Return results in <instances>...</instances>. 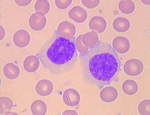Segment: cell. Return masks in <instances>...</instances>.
Instances as JSON below:
<instances>
[{"label": "cell", "instance_id": "cb8c5ba5", "mask_svg": "<svg viewBox=\"0 0 150 115\" xmlns=\"http://www.w3.org/2000/svg\"><path fill=\"white\" fill-rule=\"evenodd\" d=\"M71 0H55V3L57 7L61 9H64L68 7L72 3Z\"/></svg>", "mask_w": 150, "mask_h": 115}, {"label": "cell", "instance_id": "f546056e", "mask_svg": "<svg viewBox=\"0 0 150 115\" xmlns=\"http://www.w3.org/2000/svg\"><path fill=\"white\" fill-rule=\"evenodd\" d=\"M14 115V114H18L14 113V112H9L7 113L5 115Z\"/></svg>", "mask_w": 150, "mask_h": 115}, {"label": "cell", "instance_id": "603a6c76", "mask_svg": "<svg viewBox=\"0 0 150 115\" xmlns=\"http://www.w3.org/2000/svg\"><path fill=\"white\" fill-rule=\"evenodd\" d=\"M149 99H145L141 101L138 106V111L142 115H150Z\"/></svg>", "mask_w": 150, "mask_h": 115}, {"label": "cell", "instance_id": "2e32d148", "mask_svg": "<svg viewBox=\"0 0 150 115\" xmlns=\"http://www.w3.org/2000/svg\"><path fill=\"white\" fill-rule=\"evenodd\" d=\"M31 110L34 115H44L47 112V107L46 103L41 100H36L32 103Z\"/></svg>", "mask_w": 150, "mask_h": 115}, {"label": "cell", "instance_id": "30bf717a", "mask_svg": "<svg viewBox=\"0 0 150 115\" xmlns=\"http://www.w3.org/2000/svg\"><path fill=\"white\" fill-rule=\"evenodd\" d=\"M68 16L76 22L81 23L86 20L88 15L87 11L84 9L80 6H76L69 11Z\"/></svg>", "mask_w": 150, "mask_h": 115}, {"label": "cell", "instance_id": "83f0119b", "mask_svg": "<svg viewBox=\"0 0 150 115\" xmlns=\"http://www.w3.org/2000/svg\"><path fill=\"white\" fill-rule=\"evenodd\" d=\"M0 40L3 39L5 35V32L3 27L0 26Z\"/></svg>", "mask_w": 150, "mask_h": 115}, {"label": "cell", "instance_id": "ffe728a7", "mask_svg": "<svg viewBox=\"0 0 150 115\" xmlns=\"http://www.w3.org/2000/svg\"><path fill=\"white\" fill-rule=\"evenodd\" d=\"M34 9L36 13L44 16L50 11V5L47 0H38L35 3Z\"/></svg>", "mask_w": 150, "mask_h": 115}, {"label": "cell", "instance_id": "44dd1931", "mask_svg": "<svg viewBox=\"0 0 150 115\" xmlns=\"http://www.w3.org/2000/svg\"><path fill=\"white\" fill-rule=\"evenodd\" d=\"M0 99V114L5 115L11 110L13 103L12 100L7 97H1Z\"/></svg>", "mask_w": 150, "mask_h": 115}, {"label": "cell", "instance_id": "5bb4252c", "mask_svg": "<svg viewBox=\"0 0 150 115\" xmlns=\"http://www.w3.org/2000/svg\"><path fill=\"white\" fill-rule=\"evenodd\" d=\"M113 28L118 32H126L130 28V24L127 18L122 17L115 18L113 22Z\"/></svg>", "mask_w": 150, "mask_h": 115}, {"label": "cell", "instance_id": "8992f818", "mask_svg": "<svg viewBox=\"0 0 150 115\" xmlns=\"http://www.w3.org/2000/svg\"><path fill=\"white\" fill-rule=\"evenodd\" d=\"M46 18L44 15L36 13L33 14L29 20L30 28L36 31L43 29L46 26Z\"/></svg>", "mask_w": 150, "mask_h": 115}, {"label": "cell", "instance_id": "d4e9b609", "mask_svg": "<svg viewBox=\"0 0 150 115\" xmlns=\"http://www.w3.org/2000/svg\"><path fill=\"white\" fill-rule=\"evenodd\" d=\"M100 1L99 0H81L82 3L89 9H93L97 7L100 4Z\"/></svg>", "mask_w": 150, "mask_h": 115}, {"label": "cell", "instance_id": "ba28073f", "mask_svg": "<svg viewBox=\"0 0 150 115\" xmlns=\"http://www.w3.org/2000/svg\"><path fill=\"white\" fill-rule=\"evenodd\" d=\"M112 46L113 49L117 52L123 54L129 51L130 44L129 41L126 37L118 36L113 39Z\"/></svg>", "mask_w": 150, "mask_h": 115}, {"label": "cell", "instance_id": "4fadbf2b", "mask_svg": "<svg viewBox=\"0 0 150 115\" xmlns=\"http://www.w3.org/2000/svg\"><path fill=\"white\" fill-rule=\"evenodd\" d=\"M40 62L38 58L35 55L27 57L23 62V67L25 70L28 72H35L39 68Z\"/></svg>", "mask_w": 150, "mask_h": 115}, {"label": "cell", "instance_id": "6da1fadb", "mask_svg": "<svg viewBox=\"0 0 150 115\" xmlns=\"http://www.w3.org/2000/svg\"><path fill=\"white\" fill-rule=\"evenodd\" d=\"M83 80L100 89L117 82L120 69L119 57L111 45L100 40L86 53L79 55Z\"/></svg>", "mask_w": 150, "mask_h": 115}, {"label": "cell", "instance_id": "e0dca14e", "mask_svg": "<svg viewBox=\"0 0 150 115\" xmlns=\"http://www.w3.org/2000/svg\"><path fill=\"white\" fill-rule=\"evenodd\" d=\"M138 89L137 83L132 80H126L122 84V89L123 91L128 95H134L137 93Z\"/></svg>", "mask_w": 150, "mask_h": 115}, {"label": "cell", "instance_id": "9c48e42d", "mask_svg": "<svg viewBox=\"0 0 150 115\" xmlns=\"http://www.w3.org/2000/svg\"><path fill=\"white\" fill-rule=\"evenodd\" d=\"M54 87L51 81L47 79L39 80L35 86V90L39 95L42 96H47L52 92Z\"/></svg>", "mask_w": 150, "mask_h": 115}, {"label": "cell", "instance_id": "3957f363", "mask_svg": "<svg viewBox=\"0 0 150 115\" xmlns=\"http://www.w3.org/2000/svg\"><path fill=\"white\" fill-rule=\"evenodd\" d=\"M144 66L142 62L137 59H131L125 63L123 70L127 75L132 76H138L143 71Z\"/></svg>", "mask_w": 150, "mask_h": 115}, {"label": "cell", "instance_id": "d6986e66", "mask_svg": "<svg viewBox=\"0 0 150 115\" xmlns=\"http://www.w3.org/2000/svg\"><path fill=\"white\" fill-rule=\"evenodd\" d=\"M119 10L122 13L129 14L132 13L135 9V5L131 0H123L120 1L118 5Z\"/></svg>", "mask_w": 150, "mask_h": 115}, {"label": "cell", "instance_id": "f1b7e54d", "mask_svg": "<svg viewBox=\"0 0 150 115\" xmlns=\"http://www.w3.org/2000/svg\"><path fill=\"white\" fill-rule=\"evenodd\" d=\"M141 1L147 5H150V0H141Z\"/></svg>", "mask_w": 150, "mask_h": 115}, {"label": "cell", "instance_id": "5b68a950", "mask_svg": "<svg viewBox=\"0 0 150 115\" xmlns=\"http://www.w3.org/2000/svg\"><path fill=\"white\" fill-rule=\"evenodd\" d=\"M63 100L65 104L70 107L77 106L80 100L79 93L75 89L69 88L65 90L63 95Z\"/></svg>", "mask_w": 150, "mask_h": 115}, {"label": "cell", "instance_id": "9a60e30c", "mask_svg": "<svg viewBox=\"0 0 150 115\" xmlns=\"http://www.w3.org/2000/svg\"><path fill=\"white\" fill-rule=\"evenodd\" d=\"M3 72L6 77L13 80L16 78L18 76L20 71L17 66L12 63H9L5 65Z\"/></svg>", "mask_w": 150, "mask_h": 115}, {"label": "cell", "instance_id": "8fae6325", "mask_svg": "<svg viewBox=\"0 0 150 115\" xmlns=\"http://www.w3.org/2000/svg\"><path fill=\"white\" fill-rule=\"evenodd\" d=\"M107 23L105 19L102 17L95 16L92 17L89 23L90 28L97 33L104 32L107 27Z\"/></svg>", "mask_w": 150, "mask_h": 115}, {"label": "cell", "instance_id": "277c9868", "mask_svg": "<svg viewBox=\"0 0 150 115\" xmlns=\"http://www.w3.org/2000/svg\"><path fill=\"white\" fill-rule=\"evenodd\" d=\"M57 31L59 37L71 39L74 37L76 29L73 23L68 21H64L59 25Z\"/></svg>", "mask_w": 150, "mask_h": 115}, {"label": "cell", "instance_id": "7c38bea8", "mask_svg": "<svg viewBox=\"0 0 150 115\" xmlns=\"http://www.w3.org/2000/svg\"><path fill=\"white\" fill-rule=\"evenodd\" d=\"M100 95L101 99L104 102L110 103L116 99L118 93L115 88L108 86L105 87L101 90Z\"/></svg>", "mask_w": 150, "mask_h": 115}, {"label": "cell", "instance_id": "4316f807", "mask_svg": "<svg viewBox=\"0 0 150 115\" xmlns=\"http://www.w3.org/2000/svg\"><path fill=\"white\" fill-rule=\"evenodd\" d=\"M77 112L74 110H65L62 115H78Z\"/></svg>", "mask_w": 150, "mask_h": 115}, {"label": "cell", "instance_id": "ac0fdd59", "mask_svg": "<svg viewBox=\"0 0 150 115\" xmlns=\"http://www.w3.org/2000/svg\"><path fill=\"white\" fill-rule=\"evenodd\" d=\"M99 37L97 33L93 31L88 32L84 34L82 41L87 46L91 47L96 45L97 43Z\"/></svg>", "mask_w": 150, "mask_h": 115}, {"label": "cell", "instance_id": "7402d4cb", "mask_svg": "<svg viewBox=\"0 0 150 115\" xmlns=\"http://www.w3.org/2000/svg\"><path fill=\"white\" fill-rule=\"evenodd\" d=\"M84 34L78 36L75 39V44L76 50L81 54L87 52L90 47L86 46L82 41V38Z\"/></svg>", "mask_w": 150, "mask_h": 115}, {"label": "cell", "instance_id": "484cf974", "mask_svg": "<svg viewBox=\"0 0 150 115\" xmlns=\"http://www.w3.org/2000/svg\"><path fill=\"white\" fill-rule=\"evenodd\" d=\"M31 0H14V1L18 5L23 6H27L31 2Z\"/></svg>", "mask_w": 150, "mask_h": 115}, {"label": "cell", "instance_id": "52a82bcc", "mask_svg": "<svg viewBox=\"0 0 150 115\" xmlns=\"http://www.w3.org/2000/svg\"><path fill=\"white\" fill-rule=\"evenodd\" d=\"M31 38L29 34L26 30L21 29L16 31L13 36V41L17 47L23 48L29 44Z\"/></svg>", "mask_w": 150, "mask_h": 115}, {"label": "cell", "instance_id": "7a4b0ae2", "mask_svg": "<svg viewBox=\"0 0 150 115\" xmlns=\"http://www.w3.org/2000/svg\"><path fill=\"white\" fill-rule=\"evenodd\" d=\"M75 37L71 39L59 37L55 30L36 54L44 67L54 74L71 70L76 64L78 53Z\"/></svg>", "mask_w": 150, "mask_h": 115}]
</instances>
